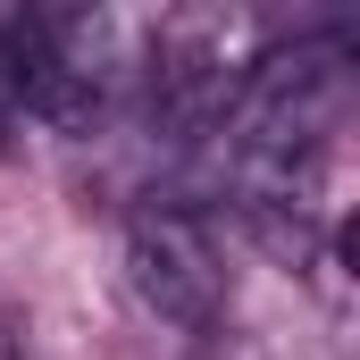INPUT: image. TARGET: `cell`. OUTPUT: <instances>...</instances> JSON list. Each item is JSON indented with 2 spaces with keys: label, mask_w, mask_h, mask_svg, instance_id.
Returning a JSON list of instances; mask_svg holds the SVG:
<instances>
[{
  "label": "cell",
  "mask_w": 360,
  "mask_h": 360,
  "mask_svg": "<svg viewBox=\"0 0 360 360\" xmlns=\"http://www.w3.org/2000/svg\"><path fill=\"white\" fill-rule=\"evenodd\" d=\"M126 285L168 319V327H210L218 319V243L193 210H134L126 218Z\"/></svg>",
  "instance_id": "1"
},
{
  "label": "cell",
  "mask_w": 360,
  "mask_h": 360,
  "mask_svg": "<svg viewBox=\"0 0 360 360\" xmlns=\"http://www.w3.org/2000/svg\"><path fill=\"white\" fill-rule=\"evenodd\" d=\"M0 360H17V335H8V327H0Z\"/></svg>",
  "instance_id": "2"
}]
</instances>
